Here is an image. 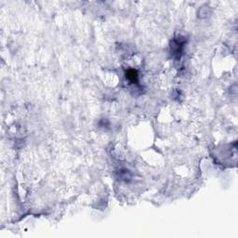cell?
Listing matches in <instances>:
<instances>
[{"label":"cell","instance_id":"1","mask_svg":"<svg viewBox=\"0 0 238 238\" xmlns=\"http://www.w3.org/2000/svg\"><path fill=\"white\" fill-rule=\"evenodd\" d=\"M126 77L129 78L131 82L136 83L138 81V74L135 70H129L126 73Z\"/></svg>","mask_w":238,"mask_h":238}]
</instances>
